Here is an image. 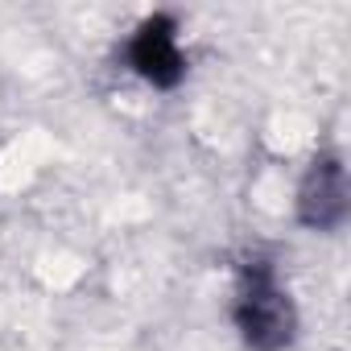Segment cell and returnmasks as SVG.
Masks as SVG:
<instances>
[{
  "label": "cell",
  "instance_id": "7a4b0ae2",
  "mask_svg": "<svg viewBox=\"0 0 351 351\" xmlns=\"http://www.w3.org/2000/svg\"><path fill=\"white\" fill-rule=\"evenodd\" d=\"M124 71H132L145 87L173 91L191 71L186 46H182V25L165 13L145 17L124 42Z\"/></svg>",
  "mask_w": 351,
  "mask_h": 351
},
{
  "label": "cell",
  "instance_id": "3957f363",
  "mask_svg": "<svg viewBox=\"0 0 351 351\" xmlns=\"http://www.w3.org/2000/svg\"><path fill=\"white\" fill-rule=\"evenodd\" d=\"M298 219L314 232H339L347 219V169L335 153L310 161L298 182Z\"/></svg>",
  "mask_w": 351,
  "mask_h": 351
},
{
  "label": "cell",
  "instance_id": "6da1fadb",
  "mask_svg": "<svg viewBox=\"0 0 351 351\" xmlns=\"http://www.w3.org/2000/svg\"><path fill=\"white\" fill-rule=\"evenodd\" d=\"M232 322L248 351H285L298 339V306L281 285L273 261L248 256L232 293Z\"/></svg>",
  "mask_w": 351,
  "mask_h": 351
}]
</instances>
